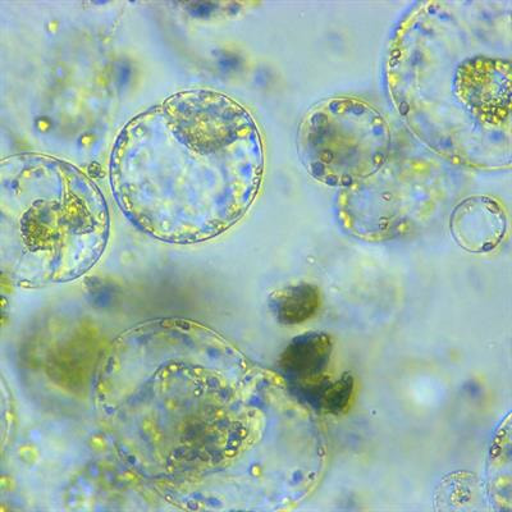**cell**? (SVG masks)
Instances as JSON below:
<instances>
[{
    "label": "cell",
    "mask_w": 512,
    "mask_h": 512,
    "mask_svg": "<svg viewBox=\"0 0 512 512\" xmlns=\"http://www.w3.org/2000/svg\"><path fill=\"white\" fill-rule=\"evenodd\" d=\"M262 173V141L249 113L208 90L182 91L139 114L111 160L123 212L172 244L212 239L239 221Z\"/></svg>",
    "instance_id": "cell-1"
},
{
    "label": "cell",
    "mask_w": 512,
    "mask_h": 512,
    "mask_svg": "<svg viewBox=\"0 0 512 512\" xmlns=\"http://www.w3.org/2000/svg\"><path fill=\"white\" fill-rule=\"evenodd\" d=\"M223 346L189 320L141 323L117 338L96 381V408L123 456L141 473L189 480L226 451Z\"/></svg>",
    "instance_id": "cell-2"
},
{
    "label": "cell",
    "mask_w": 512,
    "mask_h": 512,
    "mask_svg": "<svg viewBox=\"0 0 512 512\" xmlns=\"http://www.w3.org/2000/svg\"><path fill=\"white\" fill-rule=\"evenodd\" d=\"M109 237L102 192L80 169L39 154L0 166V255L13 282L44 286L94 267Z\"/></svg>",
    "instance_id": "cell-3"
},
{
    "label": "cell",
    "mask_w": 512,
    "mask_h": 512,
    "mask_svg": "<svg viewBox=\"0 0 512 512\" xmlns=\"http://www.w3.org/2000/svg\"><path fill=\"white\" fill-rule=\"evenodd\" d=\"M340 114L319 111L310 116L301 132V146L315 175L354 180L367 176L384 157L386 132L383 123L368 107Z\"/></svg>",
    "instance_id": "cell-4"
},
{
    "label": "cell",
    "mask_w": 512,
    "mask_h": 512,
    "mask_svg": "<svg viewBox=\"0 0 512 512\" xmlns=\"http://www.w3.org/2000/svg\"><path fill=\"white\" fill-rule=\"evenodd\" d=\"M331 337L322 332L304 333L295 337L281 356V369L292 388L304 386L323 377L331 359Z\"/></svg>",
    "instance_id": "cell-5"
},
{
    "label": "cell",
    "mask_w": 512,
    "mask_h": 512,
    "mask_svg": "<svg viewBox=\"0 0 512 512\" xmlns=\"http://www.w3.org/2000/svg\"><path fill=\"white\" fill-rule=\"evenodd\" d=\"M322 297L318 287L309 283H297L274 292L269 299L274 317L286 326L301 324L318 313Z\"/></svg>",
    "instance_id": "cell-6"
},
{
    "label": "cell",
    "mask_w": 512,
    "mask_h": 512,
    "mask_svg": "<svg viewBox=\"0 0 512 512\" xmlns=\"http://www.w3.org/2000/svg\"><path fill=\"white\" fill-rule=\"evenodd\" d=\"M294 390L318 410L340 415L349 410L351 401L354 399L355 381L350 373H344L335 382L322 377L312 383L296 387Z\"/></svg>",
    "instance_id": "cell-7"
}]
</instances>
